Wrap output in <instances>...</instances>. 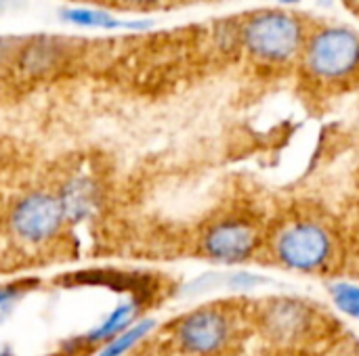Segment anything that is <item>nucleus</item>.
Returning a JSON list of instances; mask_svg holds the SVG:
<instances>
[{
	"instance_id": "obj_14",
	"label": "nucleus",
	"mask_w": 359,
	"mask_h": 356,
	"mask_svg": "<svg viewBox=\"0 0 359 356\" xmlns=\"http://www.w3.org/2000/svg\"><path fill=\"white\" fill-rule=\"evenodd\" d=\"M8 50H11L8 42L0 38V63H2V61H6V57H8Z\"/></svg>"
},
{
	"instance_id": "obj_7",
	"label": "nucleus",
	"mask_w": 359,
	"mask_h": 356,
	"mask_svg": "<svg viewBox=\"0 0 359 356\" xmlns=\"http://www.w3.org/2000/svg\"><path fill=\"white\" fill-rule=\"evenodd\" d=\"M318 325L316 311L301 300L278 298L261 313V329L278 346H294L305 342Z\"/></svg>"
},
{
	"instance_id": "obj_2",
	"label": "nucleus",
	"mask_w": 359,
	"mask_h": 356,
	"mask_svg": "<svg viewBox=\"0 0 359 356\" xmlns=\"http://www.w3.org/2000/svg\"><path fill=\"white\" fill-rule=\"evenodd\" d=\"M242 40L248 52L263 63H286L303 48L301 21L284 10H263L252 15L244 29Z\"/></svg>"
},
{
	"instance_id": "obj_9",
	"label": "nucleus",
	"mask_w": 359,
	"mask_h": 356,
	"mask_svg": "<svg viewBox=\"0 0 359 356\" xmlns=\"http://www.w3.org/2000/svg\"><path fill=\"white\" fill-rule=\"evenodd\" d=\"M139 300H128L118 304L114 311H109L97 327H93L86 336L80 338L82 346H103L105 342H109L111 338H116L120 332H124L128 325H133L139 319Z\"/></svg>"
},
{
	"instance_id": "obj_1",
	"label": "nucleus",
	"mask_w": 359,
	"mask_h": 356,
	"mask_svg": "<svg viewBox=\"0 0 359 356\" xmlns=\"http://www.w3.org/2000/svg\"><path fill=\"white\" fill-rule=\"evenodd\" d=\"M271 254L288 271L320 273L334 256V237L318 220H292L276 233Z\"/></svg>"
},
{
	"instance_id": "obj_3",
	"label": "nucleus",
	"mask_w": 359,
	"mask_h": 356,
	"mask_svg": "<svg viewBox=\"0 0 359 356\" xmlns=\"http://www.w3.org/2000/svg\"><path fill=\"white\" fill-rule=\"evenodd\" d=\"M6 225L19 243L38 248L53 241L67 225V220L57 193L36 189L21 195L11 206Z\"/></svg>"
},
{
	"instance_id": "obj_11",
	"label": "nucleus",
	"mask_w": 359,
	"mask_h": 356,
	"mask_svg": "<svg viewBox=\"0 0 359 356\" xmlns=\"http://www.w3.org/2000/svg\"><path fill=\"white\" fill-rule=\"evenodd\" d=\"M63 19L80 27H120L122 25V21L111 17L107 10H93V8H69L63 13Z\"/></svg>"
},
{
	"instance_id": "obj_12",
	"label": "nucleus",
	"mask_w": 359,
	"mask_h": 356,
	"mask_svg": "<svg viewBox=\"0 0 359 356\" xmlns=\"http://www.w3.org/2000/svg\"><path fill=\"white\" fill-rule=\"evenodd\" d=\"M330 296L341 313H345L347 317L359 319V283H349V281L332 283Z\"/></svg>"
},
{
	"instance_id": "obj_8",
	"label": "nucleus",
	"mask_w": 359,
	"mask_h": 356,
	"mask_svg": "<svg viewBox=\"0 0 359 356\" xmlns=\"http://www.w3.org/2000/svg\"><path fill=\"white\" fill-rule=\"evenodd\" d=\"M57 197L65 212V220L80 222L97 210L101 201V189L90 176L78 174L65 180L61 191H57Z\"/></svg>"
},
{
	"instance_id": "obj_17",
	"label": "nucleus",
	"mask_w": 359,
	"mask_h": 356,
	"mask_svg": "<svg viewBox=\"0 0 359 356\" xmlns=\"http://www.w3.org/2000/svg\"><path fill=\"white\" fill-rule=\"evenodd\" d=\"M282 2H292V0H282Z\"/></svg>"
},
{
	"instance_id": "obj_5",
	"label": "nucleus",
	"mask_w": 359,
	"mask_h": 356,
	"mask_svg": "<svg viewBox=\"0 0 359 356\" xmlns=\"http://www.w3.org/2000/svg\"><path fill=\"white\" fill-rule=\"evenodd\" d=\"M307 71L324 82H339L359 69V36L345 27H324L305 44Z\"/></svg>"
},
{
	"instance_id": "obj_4",
	"label": "nucleus",
	"mask_w": 359,
	"mask_h": 356,
	"mask_svg": "<svg viewBox=\"0 0 359 356\" xmlns=\"http://www.w3.org/2000/svg\"><path fill=\"white\" fill-rule=\"evenodd\" d=\"M236 338V321L223 306H198L185 313L172 327V340L191 356L221 355Z\"/></svg>"
},
{
	"instance_id": "obj_15",
	"label": "nucleus",
	"mask_w": 359,
	"mask_h": 356,
	"mask_svg": "<svg viewBox=\"0 0 359 356\" xmlns=\"http://www.w3.org/2000/svg\"><path fill=\"white\" fill-rule=\"evenodd\" d=\"M0 356H13V350L8 346H0Z\"/></svg>"
},
{
	"instance_id": "obj_6",
	"label": "nucleus",
	"mask_w": 359,
	"mask_h": 356,
	"mask_svg": "<svg viewBox=\"0 0 359 356\" xmlns=\"http://www.w3.org/2000/svg\"><path fill=\"white\" fill-rule=\"evenodd\" d=\"M261 248V231L246 218H223L208 225L200 237V252L206 260L236 266L248 262Z\"/></svg>"
},
{
	"instance_id": "obj_16",
	"label": "nucleus",
	"mask_w": 359,
	"mask_h": 356,
	"mask_svg": "<svg viewBox=\"0 0 359 356\" xmlns=\"http://www.w3.org/2000/svg\"><path fill=\"white\" fill-rule=\"evenodd\" d=\"M337 356H359V353H343V355H337Z\"/></svg>"
},
{
	"instance_id": "obj_13",
	"label": "nucleus",
	"mask_w": 359,
	"mask_h": 356,
	"mask_svg": "<svg viewBox=\"0 0 359 356\" xmlns=\"http://www.w3.org/2000/svg\"><path fill=\"white\" fill-rule=\"evenodd\" d=\"M111 2L120 4V6H154L160 0H111Z\"/></svg>"
},
{
	"instance_id": "obj_10",
	"label": "nucleus",
	"mask_w": 359,
	"mask_h": 356,
	"mask_svg": "<svg viewBox=\"0 0 359 356\" xmlns=\"http://www.w3.org/2000/svg\"><path fill=\"white\" fill-rule=\"evenodd\" d=\"M154 329H156V319H147V317L137 319L133 325H128L116 338L105 342L99 348L97 356H126L130 350H135L143 340H147Z\"/></svg>"
}]
</instances>
